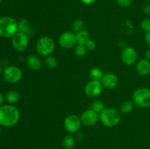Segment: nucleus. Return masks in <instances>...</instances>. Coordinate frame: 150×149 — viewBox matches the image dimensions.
I'll return each instance as SVG.
<instances>
[{
  "mask_svg": "<svg viewBox=\"0 0 150 149\" xmlns=\"http://www.w3.org/2000/svg\"><path fill=\"white\" fill-rule=\"evenodd\" d=\"M20 119V112L13 105H2L0 106V125L4 127H12Z\"/></svg>",
  "mask_w": 150,
  "mask_h": 149,
  "instance_id": "f257e3e1",
  "label": "nucleus"
},
{
  "mask_svg": "<svg viewBox=\"0 0 150 149\" xmlns=\"http://www.w3.org/2000/svg\"><path fill=\"white\" fill-rule=\"evenodd\" d=\"M18 32V23L11 16L0 18V36L4 38H12Z\"/></svg>",
  "mask_w": 150,
  "mask_h": 149,
  "instance_id": "f03ea898",
  "label": "nucleus"
},
{
  "mask_svg": "<svg viewBox=\"0 0 150 149\" xmlns=\"http://www.w3.org/2000/svg\"><path fill=\"white\" fill-rule=\"evenodd\" d=\"M122 118L120 110L114 108H105L100 113V120L106 127H114L120 122Z\"/></svg>",
  "mask_w": 150,
  "mask_h": 149,
  "instance_id": "7ed1b4c3",
  "label": "nucleus"
},
{
  "mask_svg": "<svg viewBox=\"0 0 150 149\" xmlns=\"http://www.w3.org/2000/svg\"><path fill=\"white\" fill-rule=\"evenodd\" d=\"M54 50H55V42L51 37H42L37 42V53L41 56L47 57L51 56L54 53Z\"/></svg>",
  "mask_w": 150,
  "mask_h": 149,
  "instance_id": "20e7f679",
  "label": "nucleus"
},
{
  "mask_svg": "<svg viewBox=\"0 0 150 149\" xmlns=\"http://www.w3.org/2000/svg\"><path fill=\"white\" fill-rule=\"evenodd\" d=\"M133 102L139 108H149L150 107V89L146 87L136 89L133 93Z\"/></svg>",
  "mask_w": 150,
  "mask_h": 149,
  "instance_id": "39448f33",
  "label": "nucleus"
},
{
  "mask_svg": "<svg viewBox=\"0 0 150 149\" xmlns=\"http://www.w3.org/2000/svg\"><path fill=\"white\" fill-rule=\"evenodd\" d=\"M2 75L6 81L14 84L18 83L21 80L23 72L21 70L16 66H9L3 70Z\"/></svg>",
  "mask_w": 150,
  "mask_h": 149,
  "instance_id": "423d86ee",
  "label": "nucleus"
},
{
  "mask_svg": "<svg viewBox=\"0 0 150 149\" xmlns=\"http://www.w3.org/2000/svg\"><path fill=\"white\" fill-rule=\"evenodd\" d=\"M29 36L21 32H17L12 37V45L16 51L21 52L25 51L29 45Z\"/></svg>",
  "mask_w": 150,
  "mask_h": 149,
  "instance_id": "0eeeda50",
  "label": "nucleus"
},
{
  "mask_svg": "<svg viewBox=\"0 0 150 149\" xmlns=\"http://www.w3.org/2000/svg\"><path fill=\"white\" fill-rule=\"evenodd\" d=\"M81 121L79 115L70 114L67 115L64 121V127L69 133H76L81 127Z\"/></svg>",
  "mask_w": 150,
  "mask_h": 149,
  "instance_id": "6e6552de",
  "label": "nucleus"
},
{
  "mask_svg": "<svg viewBox=\"0 0 150 149\" xmlns=\"http://www.w3.org/2000/svg\"><path fill=\"white\" fill-rule=\"evenodd\" d=\"M103 86L101 81L91 80L88 82L84 87V93L90 98H95L102 93Z\"/></svg>",
  "mask_w": 150,
  "mask_h": 149,
  "instance_id": "1a4fd4ad",
  "label": "nucleus"
},
{
  "mask_svg": "<svg viewBox=\"0 0 150 149\" xmlns=\"http://www.w3.org/2000/svg\"><path fill=\"white\" fill-rule=\"evenodd\" d=\"M77 43L76 33L73 32H64L59 37V44L60 47L64 49H70Z\"/></svg>",
  "mask_w": 150,
  "mask_h": 149,
  "instance_id": "9d476101",
  "label": "nucleus"
},
{
  "mask_svg": "<svg viewBox=\"0 0 150 149\" xmlns=\"http://www.w3.org/2000/svg\"><path fill=\"white\" fill-rule=\"evenodd\" d=\"M121 59L123 64L125 65H133L137 59V53L135 48L130 46H126L123 48L121 53Z\"/></svg>",
  "mask_w": 150,
  "mask_h": 149,
  "instance_id": "9b49d317",
  "label": "nucleus"
},
{
  "mask_svg": "<svg viewBox=\"0 0 150 149\" xmlns=\"http://www.w3.org/2000/svg\"><path fill=\"white\" fill-rule=\"evenodd\" d=\"M81 123L87 127H92L98 124L100 120V114L92 110L89 109L85 110L80 116Z\"/></svg>",
  "mask_w": 150,
  "mask_h": 149,
  "instance_id": "f8f14e48",
  "label": "nucleus"
},
{
  "mask_svg": "<svg viewBox=\"0 0 150 149\" xmlns=\"http://www.w3.org/2000/svg\"><path fill=\"white\" fill-rule=\"evenodd\" d=\"M119 79L117 74L114 73H107L104 74L103 77L101 80L103 88L107 89H113L118 85Z\"/></svg>",
  "mask_w": 150,
  "mask_h": 149,
  "instance_id": "ddd939ff",
  "label": "nucleus"
},
{
  "mask_svg": "<svg viewBox=\"0 0 150 149\" xmlns=\"http://www.w3.org/2000/svg\"><path fill=\"white\" fill-rule=\"evenodd\" d=\"M136 69L137 72L142 76H146L150 73V61L144 58L139 61L136 64Z\"/></svg>",
  "mask_w": 150,
  "mask_h": 149,
  "instance_id": "4468645a",
  "label": "nucleus"
},
{
  "mask_svg": "<svg viewBox=\"0 0 150 149\" xmlns=\"http://www.w3.org/2000/svg\"><path fill=\"white\" fill-rule=\"evenodd\" d=\"M27 64L29 68L34 71H38L42 67V61L38 58V56L35 55H30L27 57Z\"/></svg>",
  "mask_w": 150,
  "mask_h": 149,
  "instance_id": "2eb2a0df",
  "label": "nucleus"
},
{
  "mask_svg": "<svg viewBox=\"0 0 150 149\" xmlns=\"http://www.w3.org/2000/svg\"><path fill=\"white\" fill-rule=\"evenodd\" d=\"M18 23V32L26 34L28 36L32 33V28L26 19H21Z\"/></svg>",
  "mask_w": 150,
  "mask_h": 149,
  "instance_id": "dca6fc26",
  "label": "nucleus"
},
{
  "mask_svg": "<svg viewBox=\"0 0 150 149\" xmlns=\"http://www.w3.org/2000/svg\"><path fill=\"white\" fill-rule=\"evenodd\" d=\"M5 99L7 102L10 104H14L20 100V93L16 90H10L5 94Z\"/></svg>",
  "mask_w": 150,
  "mask_h": 149,
  "instance_id": "f3484780",
  "label": "nucleus"
},
{
  "mask_svg": "<svg viewBox=\"0 0 150 149\" xmlns=\"http://www.w3.org/2000/svg\"><path fill=\"white\" fill-rule=\"evenodd\" d=\"M76 137L71 134H67L62 140V146L65 149H70L76 145Z\"/></svg>",
  "mask_w": 150,
  "mask_h": 149,
  "instance_id": "a211bd4d",
  "label": "nucleus"
},
{
  "mask_svg": "<svg viewBox=\"0 0 150 149\" xmlns=\"http://www.w3.org/2000/svg\"><path fill=\"white\" fill-rule=\"evenodd\" d=\"M104 76V73L101 69L98 67H93L89 71V77L91 80L101 81Z\"/></svg>",
  "mask_w": 150,
  "mask_h": 149,
  "instance_id": "6ab92c4d",
  "label": "nucleus"
},
{
  "mask_svg": "<svg viewBox=\"0 0 150 149\" xmlns=\"http://www.w3.org/2000/svg\"><path fill=\"white\" fill-rule=\"evenodd\" d=\"M76 39H77L78 44H82V45H86L88 40L90 39V36L87 31L82 30L81 32L76 33Z\"/></svg>",
  "mask_w": 150,
  "mask_h": 149,
  "instance_id": "aec40b11",
  "label": "nucleus"
},
{
  "mask_svg": "<svg viewBox=\"0 0 150 149\" xmlns=\"http://www.w3.org/2000/svg\"><path fill=\"white\" fill-rule=\"evenodd\" d=\"M105 108V103L103 101L100 100V99H95L90 105V109L98 112V114L100 113Z\"/></svg>",
  "mask_w": 150,
  "mask_h": 149,
  "instance_id": "412c9836",
  "label": "nucleus"
},
{
  "mask_svg": "<svg viewBox=\"0 0 150 149\" xmlns=\"http://www.w3.org/2000/svg\"><path fill=\"white\" fill-rule=\"evenodd\" d=\"M134 103L131 101H125L120 105V111L121 113L128 114L131 112L133 110Z\"/></svg>",
  "mask_w": 150,
  "mask_h": 149,
  "instance_id": "4be33fe9",
  "label": "nucleus"
},
{
  "mask_svg": "<svg viewBox=\"0 0 150 149\" xmlns=\"http://www.w3.org/2000/svg\"><path fill=\"white\" fill-rule=\"evenodd\" d=\"M87 48H86V45H82V44H78L76 46L74 50V53L76 54V56L78 57H84L87 53Z\"/></svg>",
  "mask_w": 150,
  "mask_h": 149,
  "instance_id": "5701e85b",
  "label": "nucleus"
},
{
  "mask_svg": "<svg viewBox=\"0 0 150 149\" xmlns=\"http://www.w3.org/2000/svg\"><path fill=\"white\" fill-rule=\"evenodd\" d=\"M45 64L49 69H55L58 66V61L55 57L51 55L45 58Z\"/></svg>",
  "mask_w": 150,
  "mask_h": 149,
  "instance_id": "b1692460",
  "label": "nucleus"
},
{
  "mask_svg": "<svg viewBox=\"0 0 150 149\" xmlns=\"http://www.w3.org/2000/svg\"><path fill=\"white\" fill-rule=\"evenodd\" d=\"M72 28H73V31L75 33H78V32H81V31L83 30L84 28V23L82 20L78 19L73 21V24H72Z\"/></svg>",
  "mask_w": 150,
  "mask_h": 149,
  "instance_id": "393cba45",
  "label": "nucleus"
},
{
  "mask_svg": "<svg viewBox=\"0 0 150 149\" xmlns=\"http://www.w3.org/2000/svg\"><path fill=\"white\" fill-rule=\"evenodd\" d=\"M141 27L145 32L150 31V18H145L141 23Z\"/></svg>",
  "mask_w": 150,
  "mask_h": 149,
  "instance_id": "a878e982",
  "label": "nucleus"
},
{
  "mask_svg": "<svg viewBox=\"0 0 150 149\" xmlns=\"http://www.w3.org/2000/svg\"><path fill=\"white\" fill-rule=\"evenodd\" d=\"M117 4L122 8H127L131 5L132 0H116Z\"/></svg>",
  "mask_w": 150,
  "mask_h": 149,
  "instance_id": "bb28decb",
  "label": "nucleus"
},
{
  "mask_svg": "<svg viewBox=\"0 0 150 149\" xmlns=\"http://www.w3.org/2000/svg\"><path fill=\"white\" fill-rule=\"evenodd\" d=\"M86 45V48H87L88 51H95V48H96V47H97L96 42L91 39H89V40H88V42H86V45Z\"/></svg>",
  "mask_w": 150,
  "mask_h": 149,
  "instance_id": "cd10ccee",
  "label": "nucleus"
},
{
  "mask_svg": "<svg viewBox=\"0 0 150 149\" xmlns=\"http://www.w3.org/2000/svg\"><path fill=\"white\" fill-rule=\"evenodd\" d=\"M143 12L144 14L149 15H150V3H148L147 4L144 6Z\"/></svg>",
  "mask_w": 150,
  "mask_h": 149,
  "instance_id": "c85d7f7f",
  "label": "nucleus"
},
{
  "mask_svg": "<svg viewBox=\"0 0 150 149\" xmlns=\"http://www.w3.org/2000/svg\"><path fill=\"white\" fill-rule=\"evenodd\" d=\"M81 1V3H83V4H86V5H91V4H93L94 3H95L97 1V0H80Z\"/></svg>",
  "mask_w": 150,
  "mask_h": 149,
  "instance_id": "c756f323",
  "label": "nucleus"
},
{
  "mask_svg": "<svg viewBox=\"0 0 150 149\" xmlns=\"http://www.w3.org/2000/svg\"><path fill=\"white\" fill-rule=\"evenodd\" d=\"M144 39H145V42H146V44L150 46V31L149 32H145Z\"/></svg>",
  "mask_w": 150,
  "mask_h": 149,
  "instance_id": "7c9ffc66",
  "label": "nucleus"
},
{
  "mask_svg": "<svg viewBox=\"0 0 150 149\" xmlns=\"http://www.w3.org/2000/svg\"><path fill=\"white\" fill-rule=\"evenodd\" d=\"M145 58L150 61V49L147 50L146 53H145Z\"/></svg>",
  "mask_w": 150,
  "mask_h": 149,
  "instance_id": "2f4dec72",
  "label": "nucleus"
},
{
  "mask_svg": "<svg viewBox=\"0 0 150 149\" xmlns=\"http://www.w3.org/2000/svg\"><path fill=\"white\" fill-rule=\"evenodd\" d=\"M4 99H5V98L4 97V96H3L2 93L0 92V106H1L3 104V102H4Z\"/></svg>",
  "mask_w": 150,
  "mask_h": 149,
  "instance_id": "473e14b6",
  "label": "nucleus"
},
{
  "mask_svg": "<svg viewBox=\"0 0 150 149\" xmlns=\"http://www.w3.org/2000/svg\"><path fill=\"white\" fill-rule=\"evenodd\" d=\"M3 72V69H2V67H1V65H0V74H1V73Z\"/></svg>",
  "mask_w": 150,
  "mask_h": 149,
  "instance_id": "72a5a7b5",
  "label": "nucleus"
},
{
  "mask_svg": "<svg viewBox=\"0 0 150 149\" xmlns=\"http://www.w3.org/2000/svg\"><path fill=\"white\" fill-rule=\"evenodd\" d=\"M1 126L0 125V134H1Z\"/></svg>",
  "mask_w": 150,
  "mask_h": 149,
  "instance_id": "f704fd0d",
  "label": "nucleus"
},
{
  "mask_svg": "<svg viewBox=\"0 0 150 149\" xmlns=\"http://www.w3.org/2000/svg\"><path fill=\"white\" fill-rule=\"evenodd\" d=\"M146 1H147V2H148V3H150V0H146Z\"/></svg>",
  "mask_w": 150,
  "mask_h": 149,
  "instance_id": "c9c22d12",
  "label": "nucleus"
},
{
  "mask_svg": "<svg viewBox=\"0 0 150 149\" xmlns=\"http://www.w3.org/2000/svg\"><path fill=\"white\" fill-rule=\"evenodd\" d=\"M2 1H3V0H0V3H1Z\"/></svg>",
  "mask_w": 150,
  "mask_h": 149,
  "instance_id": "e433bc0d",
  "label": "nucleus"
},
{
  "mask_svg": "<svg viewBox=\"0 0 150 149\" xmlns=\"http://www.w3.org/2000/svg\"><path fill=\"white\" fill-rule=\"evenodd\" d=\"M149 143H150V139H149Z\"/></svg>",
  "mask_w": 150,
  "mask_h": 149,
  "instance_id": "4c0bfd02",
  "label": "nucleus"
}]
</instances>
